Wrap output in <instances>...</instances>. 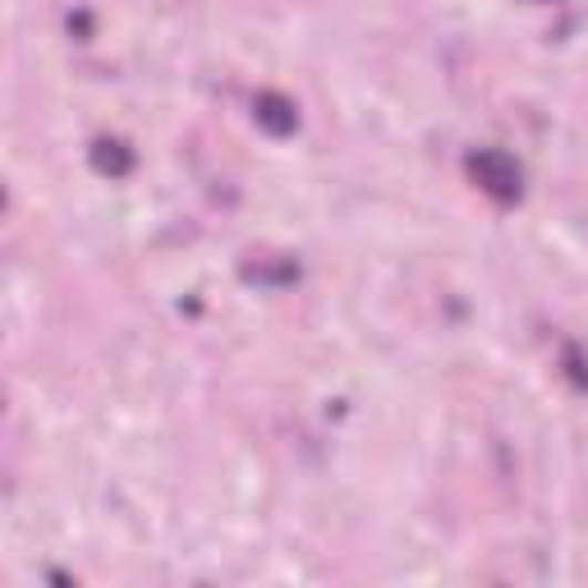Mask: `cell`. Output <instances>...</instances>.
Wrapping results in <instances>:
<instances>
[{
    "instance_id": "4",
    "label": "cell",
    "mask_w": 588,
    "mask_h": 588,
    "mask_svg": "<svg viewBox=\"0 0 588 588\" xmlns=\"http://www.w3.org/2000/svg\"><path fill=\"white\" fill-rule=\"evenodd\" d=\"M566 373H570V382L584 391L588 386V373H584V359H579V350L575 345H566Z\"/></svg>"
},
{
    "instance_id": "3",
    "label": "cell",
    "mask_w": 588,
    "mask_h": 588,
    "mask_svg": "<svg viewBox=\"0 0 588 588\" xmlns=\"http://www.w3.org/2000/svg\"><path fill=\"white\" fill-rule=\"evenodd\" d=\"M92 166L111 179H125L134 171V147L125 138H97L92 143Z\"/></svg>"
},
{
    "instance_id": "1",
    "label": "cell",
    "mask_w": 588,
    "mask_h": 588,
    "mask_svg": "<svg viewBox=\"0 0 588 588\" xmlns=\"http://www.w3.org/2000/svg\"><path fill=\"white\" fill-rule=\"evenodd\" d=\"M470 179L478 184V189L492 198V203H515L519 194H524V175H519V166H515V157H506V152H497V147H483V152H474L470 162Z\"/></svg>"
},
{
    "instance_id": "2",
    "label": "cell",
    "mask_w": 588,
    "mask_h": 588,
    "mask_svg": "<svg viewBox=\"0 0 588 588\" xmlns=\"http://www.w3.org/2000/svg\"><path fill=\"white\" fill-rule=\"evenodd\" d=\"M254 115H258V125H262L271 138H290V134L299 130V106H295L290 97H281V92H258Z\"/></svg>"
}]
</instances>
